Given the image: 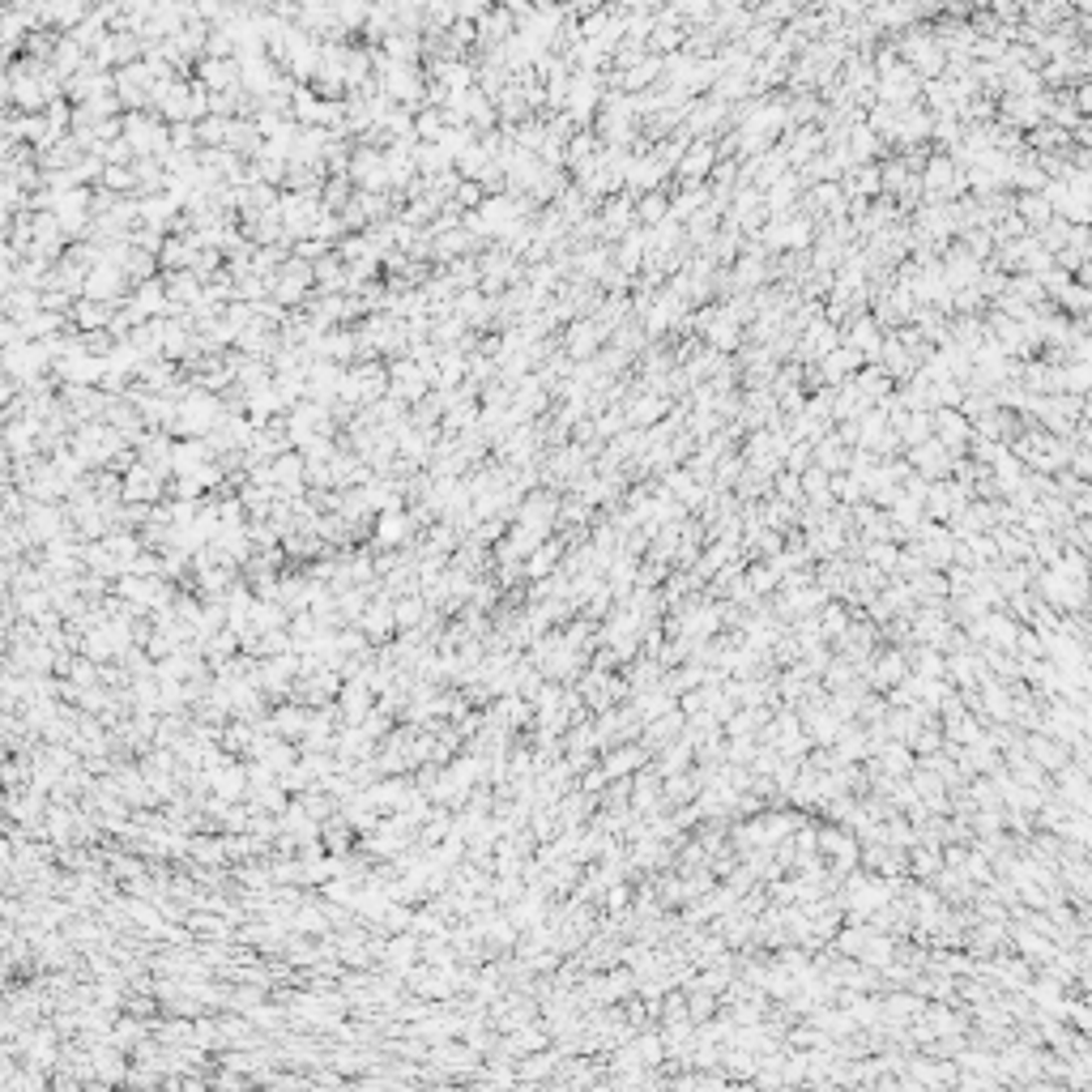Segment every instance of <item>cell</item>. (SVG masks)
I'll list each match as a JSON object with an SVG mask.
<instances>
[{"instance_id":"obj_11","label":"cell","mask_w":1092,"mask_h":1092,"mask_svg":"<svg viewBox=\"0 0 1092 1092\" xmlns=\"http://www.w3.org/2000/svg\"><path fill=\"white\" fill-rule=\"evenodd\" d=\"M444 129H449V116H444V107H432V103H427L423 112L415 116V133H419V141H440Z\"/></svg>"},{"instance_id":"obj_6","label":"cell","mask_w":1092,"mask_h":1092,"mask_svg":"<svg viewBox=\"0 0 1092 1092\" xmlns=\"http://www.w3.org/2000/svg\"><path fill=\"white\" fill-rule=\"evenodd\" d=\"M86 64H91V51H86V47L73 39V34H60V39H56V51H51V73L68 82L73 73H82Z\"/></svg>"},{"instance_id":"obj_15","label":"cell","mask_w":1092,"mask_h":1092,"mask_svg":"<svg viewBox=\"0 0 1092 1092\" xmlns=\"http://www.w3.org/2000/svg\"><path fill=\"white\" fill-rule=\"evenodd\" d=\"M495 5V0H457V17H465V22H478L482 13H487Z\"/></svg>"},{"instance_id":"obj_10","label":"cell","mask_w":1092,"mask_h":1092,"mask_svg":"<svg viewBox=\"0 0 1092 1092\" xmlns=\"http://www.w3.org/2000/svg\"><path fill=\"white\" fill-rule=\"evenodd\" d=\"M598 337H602V329L594 325V320H585V325H572V333H568V354H572V359H589V354H594V346H598Z\"/></svg>"},{"instance_id":"obj_17","label":"cell","mask_w":1092,"mask_h":1092,"mask_svg":"<svg viewBox=\"0 0 1092 1092\" xmlns=\"http://www.w3.org/2000/svg\"><path fill=\"white\" fill-rule=\"evenodd\" d=\"M661 213H666V209H661V196H644V201H640V218H649V222H657V218H661Z\"/></svg>"},{"instance_id":"obj_20","label":"cell","mask_w":1092,"mask_h":1092,"mask_svg":"<svg viewBox=\"0 0 1092 1092\" xmlns=\"http://www.w3.org/2000/svg\"><path fill=\"white\" fill-rule=\"evenodd\" d=\"M226 5H240V0H226Z\"/></svg>"},{"instance_id":"obj_3","label":"cell","mask_w":1092,"mask_h":1092,"mask_svg":"<svg viewBox=\"0 0 1092 1092\" xmlns=\"http://www.w3.org/2000/svg\"><path fill=\"white\" fill-rule=\"evenodd\" d=\"M129 286V274L124 265H112V261H99L91 265V278H86V299H103V303H116Z\"/></svg>"},{"instance_id":"obj_14","label":"cell","mask_w":1092,"mask_h":1092,"mask_svg":"<svg viewBox=\"0 0 1092 1092\" xmlns=\"http://www.w3.org/2000/svg\"><path fill=\"white\" fill-rule=\"evenodd\" d=\"M213 781H218V794L222 798H240L244 794V773H236V768H226V773H218Z\"/></svg>"},{"instance_id":"obj_19","label":"cell","mask_w":1092,"mask_h":1092,"mask_svg":"<svg viewBox=\"0 0 1092 1092\" xmlns=\"http://www.w3.org/2000/svg\"><path fill=\"white\" fill-rule=\"evenodd\" d=\"M248 5H253V9H274L278 0H248Z\"/></svg>"},{"instance_id":"obj_13","label":"cell","mask_w":1092,"mask_h":1092,"mask_svg":"<svg viewBox=\"0 0 1092 1092\" xmlns=\"http://www.w3.org/2000/svg\"><path fill=\"white\" fill-rule=\"evenodd\" d=\"M30 533H39V538H51V533L60 529V516L51 512V508H43V504H30Z\"/></svg>"},{"instance_id":"obj_1","label":"cell","mask_w":1092,"mask_h":1092,"mask_svg":"<svg viewBox=\"0 0 1092 1092\" xmlns=\"http://www.w3.org/2000/svg\"><path fill=\"white\" fill-rule=\"evenodd\" d=\"M350 180L359 184L363 192H380L388 188V158L384 150H375V146H359L350 158Z\"/></svg>"},{"instance_id":"obj_9","label":"cell","mask_w":1092,"mask_h":1092,"mask_svg":"<svg viewBox=\"0 0 1092 1092\" xmlns=\"http://www.w3.org/2000/svg\"><path fill=\"white\" fill-rule=\"evenodd\" d=\"M453 312L465 320V325H478V320L491 316V299L482 295V291H461L457 303H453Z\"/></svg>"},{"instance_id":"obj_5","label":"cell","mask_w":1092,"mask_h":1092,"mask_svg":"<svg viewBox=\"0 0 1092 1092\" xmlns=\"http://www.w3.org/2000/svg\"><path fill=\"white\" fill-rule=\"evenodd\" d=\"M158 491H163V474L150 470V465L137 457V465H133V470L124 474V482H120V495H124V499H141V504H146V499H154Z\"/></svg>"},{"instance_id":"obj_16","label":"cell","mask_w":1092,"mask_h":1092,"mask_svg":"<svg viewBox=\"0 0 1092 1092\" xmlns=\"http://www.w3.org/2000/svg\"><path fill=\"white\" fill-rule=\"evenodd\" d=\"M415 952H419V943H415V939H398V943L388 947V956H393V964H398V969H402V964L415 960Z\"/></svg>"},{"instance_id":"obj_2","label":"cell","mask_w":1092,"mask_h":1092,"mask_svg":"<svg viewBox=\"0 0 1092 1092\" xmlns=\"http://www.w3.org/2000/svg\"><path fill=\"white\" fill-rule=\"evenodd\" d=\"M427 388H432V375L423 371V363H415V359H398V363L388 367V393H393V398H402V402H423Z\"/></svg>"},{"instance_id":"obj_4","label":"cell","mask_w":1092,"mask_h":1092,"mask_svg":"<svg viewBox=\"0 0 1092 1092\" xmlns=\"http://www.w3.org/2000/svg\"><path fill=\"white\" fill-rule=\"evenodd\" d=\"M192 77L205 82L213 95L230 91V86H240V60L236 56H201V60H196V68H192Z\"/></svg>"},{"instance_id":"obj_8","label":"cell","mask_w":1092,"mask_h":1092,"mask_svg":"<svg viewBox=\"0 0 1092 1092\" xmlns=\"http://www.w3.org/2000/svg\"><path fill=\"white\" fill-rule=\"evenodd\" d=\"M329 9H333V17H337V22H342L350 34H363L367 13H371L367 0H329Z\"/></svg>"},{"instance_id":"obj_18","label":"cell","mask_w":1092,"mask_h":1092,"mask_svg":"<svg viewBox=\"0 0 1092 1092\" xmlns=\"http://www.w3.org/2000/svg\"><path fill=\"white\" fill-rule=\"evenodd\" d=\"M419 619V602H402L398 606V623H415Z\"/></svg>"},{"instance_id":"obj_12","label":"cell","mask_w":1092,"mask_h":1092,"mask_svg":"<svg viewBox=\"0 0 1092 1092\" xmlns=\"http://www.w3.org/2000/svg\"><path fill=\"white\" fill-rule=\"evenodd\" d=\"M406 533H410V521H406L398 508H388V512L380 516V525H375V538H380V542H402Z\"/></svg>"},{"instance_id":"obj_7","label":"cell","mask_w":1092,"mask_h":1092,"mask_svg":"<svg viewBox=\"0 0 1092 1092\" xmlns=\"http://www.w3.org/2000/svg\"><path fill=\"white\" fill-rule=\"evenodd\" d=\"M116 320V303H103V299H77L73 308V329L77 333H99V329H112Z\"/></svg>"}]
</instances>
